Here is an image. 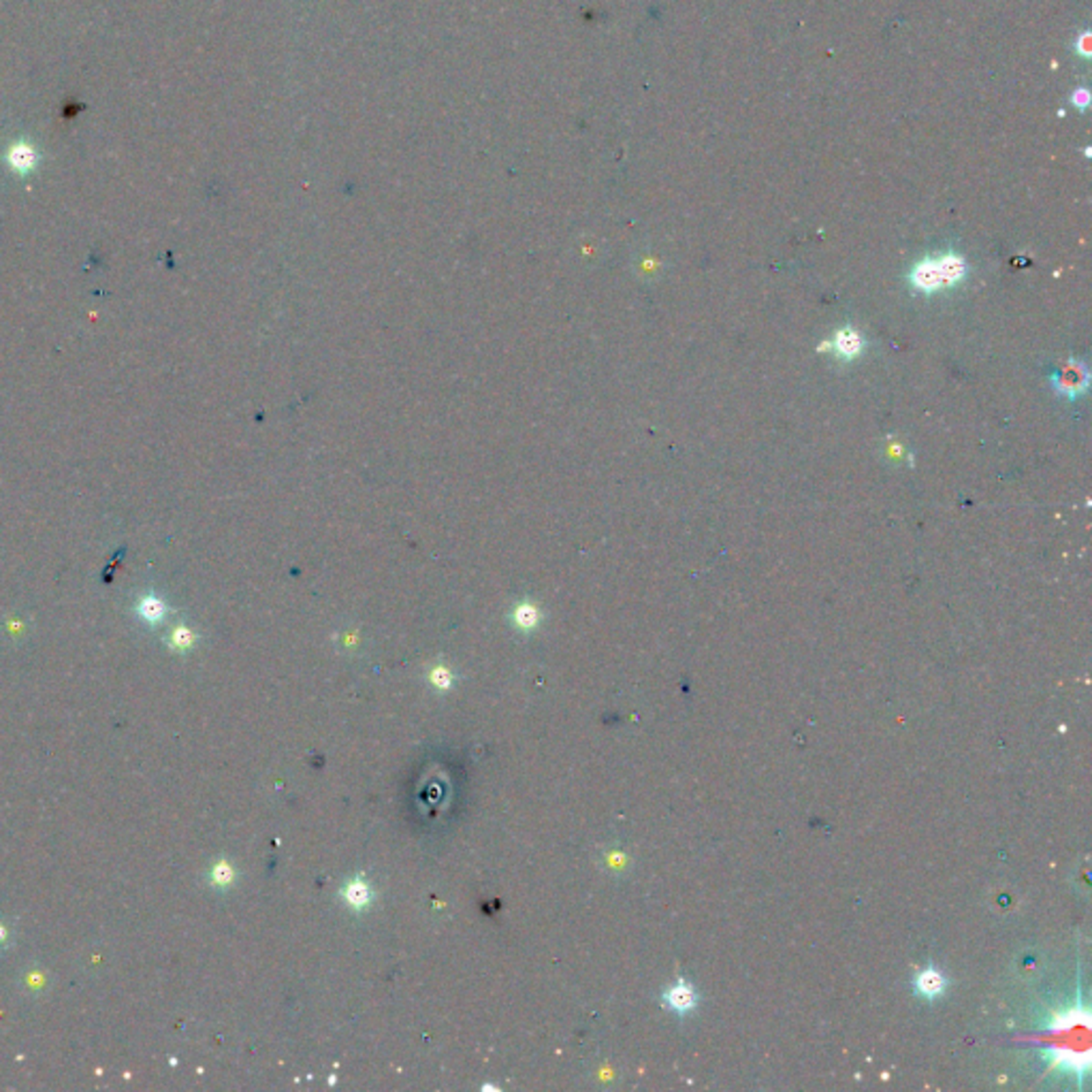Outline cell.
Listing matches in <instances>:
<instances>
[{
  "instance_id": "6da1fadb",
  "label": "cell",
  "mask_w": 1092,
  "mask_h": 1092,
  "mask_svg": "<svg viewBox=\"0 0 1092 1092\" xmlns=\"http://www.w3.org/2000/svg\"><path fill=\"white\" fill-rule=\"evenodd\" d=\"M1088 1029L1090 1014L1084 1005L1078 1003L1063 1011L1054 1018L1045 1033L1035 1035L1030 1044L1048 1045L1052 1054V1067L1065 1074L1084 1078L1090 1067L1088 1052Z\"/></svg>"
},
{
  "instance_id": "7a4b0ae2",
  "label": "cell",
  "mask_w": 1092,
  "mask_h": 1092,
  "mask_svg": "<svg viewBox=\"0 0 1092 1092\" xmlns=\"http://www.w3.org/2000/svg\"><path fill=\"white\" fill-rule=\"evenodd\" d=\"M4 160H7V164L11 167V171L19 173V175H26L37 167L39 160H41V154H39L37 148H34L30 142H26V139H18V142L7 149Z\"/></svg>"
},
{
  "instance_id": "3957f363",
  "label": "cell",
  "mask_w": 1092,
  "mask_h": 1092,
  "mask_svg": "<svg viewBox=\"0 0 1092 1092\" xmlns=\"http://www.w3.org/2000/svg\"><path fill=\"white\" fill-rule=\"evenodd\" d=\"M664 1003L668 1005V1009L685 1016L695 1009V1005H698V994H695V988L689 984L688 979H679L674 986H670V988L666 990Z\"/></svg>"
},
{
  "instance_id": "277c9868",
  "label": "cell",
  "mask_w": 1092,
  "mask_h": 1092,
  "mask_svg": "<svg viewBox=\"0 0 1092 1092\" xmlns=\"http://www.w3.org/2000/svg\"><path fill=\"white\" fill-rule=\"evenodd\" d=\"M945 988H948V978H945L941 971H936L935 966H926V969L920 971L914 979L915 994L926 1001L939 999V996L945 992Z\"/></svg>"
},
{
  "instance_id": "5b68a950",
  "label": "cell",
  "mask_w": 1092,
  "mask_h": 1092,
  "mask_svg": "<svg viewBox=\"0 0 1092 1092\" xmlns=\"http://www.w3.org/2000/svg\"><path fill=\"white\" fill-rule=\"evenodd\" d=\"M960 267H963V265L956 263L954 258L939 260V263H933V265H924V267H920V275L915 278V282L924 288L936 287V284H941L943 280H948L950 282V280L958 278Z\"/></svg>"
},
{
  "instance_id": "8992f818",
  "label": "cell",
  "mask_w": 1092,
  "mask_h": 1092,
  "mask_svg": "<svg viewBox=\"0 0 1092 1092\" xmlns=\"http://www.w3.org/2000/svg\"><path fill=\"white\" fill-rule=\"evenodd\" d=\"M344 896H346V900H348V903L353 905V906L368 905L369 899H372V894H369V888L365 884H360V881H353V884H350V885H346Z\"/></svg>"
},
{
  "instance_id": "52a82bcc",
  "label": "cell",
  "mask_w": 1092,
  "mask_h": 1092,
  "mask_svg": "<svg viewBox=\"0 0 1092 1092\" xmlns=\"http://www.w3.org/2000/svg\"><path fill=\"white\" fill-rule=\"evenodd\" d=\"M1078 372H1080V368H1074V365H1071V368H1067L1065 374L1060 375L1059 389L1060 390H1069V393H1075V390H1078V389H1084L1086 378H1084V375H1081V378H1080Z\"/></svg>"
},
{
  "instance_id": "ba28073f",
  "label": "cell",
  "mask_w": 1092,
  "mask_h": 1092,
  "mask_svg": "<svg viewBox=\"0 0 1092 1092\" xmlns=\"http://www.w3.org/2000/svg\"><path fill=\"white\" fill-rule=\"evenodd\" d=\"M535 619H538V617H535V613H534L532 608H523V610H519V621H521V625H534V623H535Z\"/></svg>"
},
{
  "instance_id": "9c48e42d",
  "label": "cell",
  "mask_w": 1092,
  "mask_h": 1092,
  "mask_svg": "<svg viewBox=\"0 0 1092 1092\" xmlns=\"http://www.w3.org/2000/svg\"><path fill=\"white\" fill-rule=\"evenodd\" d=\"M433 681H435V685H440V688H448V685H450V674L446 673V670L440 668V670H435V673H433Z\"/></svg>"
},
{
  "instance_id": "30bf717a",
  "label": "cell",
  "mask_w": 1092,
  "mask_h": 1092,
  "mask_svg": "<svg viewBox=\"0 0 1092 1092\" xmlns=\"http://www.w3.org/2000/svg\"><path fill=\"white\" fill-rule=\"evenodd\" d=\"M1074 101L1075 105H1080V107H1086V105H1088V92H1086V90H1080V92L1074 94Z\"/></svg>"
}]
</instances>
